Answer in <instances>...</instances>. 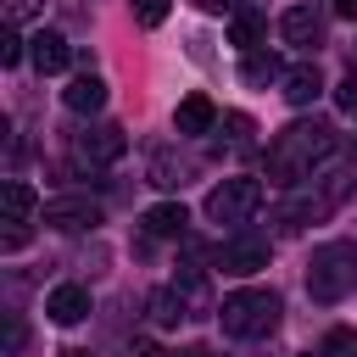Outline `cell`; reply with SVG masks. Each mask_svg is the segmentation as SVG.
<instances>
[{
	"mask_svg": "<svg viewBox=\"0 0 357 357\" xmlns=\"http://www.w3.org/2000/svg\"><path fill=\"white\" fill-rule=\"evenodd\" d=\"M279 33H284V45L312 50V45H324V17H318L312 6H290V11L279 17Z\"/></svg>",
	"mask_w": 357,
	"mask_h": 357,
	"instance_id": "obj_9",
	"label": "cell"
},
{
	"mask_svg": "<svg viewBox=\"0 0 357 357\" xmlns=\"http://www.w3.org/2000/svg\"><path fill=\"white\" fill-rule=\"evenodd\" d=\"M340 17H346V22H357V0H340Z\"/></svg>",
	"mask_w": 357,
	"mask_h": 357,
	"instance_id": "obj_30",
	"label": "cell"
},
{
	"mask_svg": "<svg viewBox=\"0 0 357 357\" xmlns=\"http://www.w3.org/2000/svg\"><path fill=\"white\" fill-rule=\"evenodd\" d=\"M184 223H190V212H184L178 201H162V206L145 212V234H156V240H178Z\"/></svg>",
	"mask_w": 357,
	"mask_h": 357,
	"instance_id": "obj_16",
	"label": "cell"
},
{
	"mask_svg": "<svg viewBox=\"0 0 357 357\" xmlns=\"http://www.w3.org/2000/svg\"><path fill=\"white\" fill-rule=\"evenodd\" d=\"M257 206H262V184L245 178V173L212 184V195H206V218H212V223H245Z\"/></svg>",
	"mask_w": 357,
	"mask_h": 357,
	"instance_id": "obj_4",
	"label": "cell"
},
{
	"mask_svg": "<svg viewBox=\"0 0 357 357\" xmlns=\"http://www.w3.org/2000/svg\"><path fill=\"white\" fill-rule=\"evenodd\" d=\"M145 307H151V324H156V329H173V324H184V318H190V307H184V296H178L173 284H167V290H151V301H145Z\"/></svg>",
	"mask_w": 357,
	"mask_h": 357,
	"instance_id": "obj_18",
	"label": "cell"
},
{
	"mask_svg": "<svg viewBox=\"0 0 357 357\" xmlns=\"http://www.w3.org/2000/svg\"><path fill=\"white\" fill-rule=\"evenodd\" d=\"M45 318L61 324V329L84 324V318H89V290H84V284H56V290L45 296Z\"/></svg>",
	"mask_w": 357,
	"mask_h": 357,
	"instance_id": "obj_8",
	"label": "cell"
},
{
	"mask_svg": "<svg viewBox=\"0 0 357 357\" xmlns=\"http://www.w3.org/2000/svg\"><path fill=\"white\" fill-rule=\"evenodd\" d=\"M262 39H268V22H262V11H240V17L229 22V45H234L240 56H251V50H268Z\"/></svg>",
	"mask_w": 357,
	"mask_h": 357,
	"instance_id": "obj_13",
	"label": "cell"
},
{
	"mask_svg": "<svg viewBox=\"0 0 357 357\" xmlns=\"http://www.w3.org/2000/svg\"><path fill=\"white\" fill-rule=\"evenodd\" d=\"M201 6H206V11H234V17H240V11H251L245 0H201Z\"/></svg>",
	"mask_w": 357,
	"mask_h": 357,
	"instance_id": "obj_28",
	"label": "cell"
},
{
	"mask_svg": "<svg viewBox=\"0 0 357 357\" xmlns=\"http://www.w3.org/2000/svg\"><path fill=\"white\" fill-rule=\"evenodd\" d=\"M178 357H212V351H206V346H190V351H178Z\"/></svg>",
	"mask_w": 357,
	"mask_h": 357,
	"instance_id": "obj_31",
	"label": "cell"
},
{
	"mask_svg": "<svg viewBox=\"0 0 357 357\" xmlns=\"http://www.w3.org/2000/svg\"><path fill=\"white\" fill-rule=\"evenodd\" d=\"M123 151H128V134L117 123H95L84 134H73V162L78 167H112Z\"/></svg>",
	"mask_w": 357,
	"mask_h": 357,
	"instance_id": "obj_5",
	"label": "cell"
},
{
	"mask_svg": "<svg viewBox=\"0 0 357 357\" xmlns=\"http://www.w3.org/2000/svg\"><path fill=\"white\" fill-rule=\"evenodd\" d=\"M329 156H335V128L318 123V117H296V123H284V128L273 134V145H268V184L290 190V184L312 178V167L329 162Z\"/></svg>",
	"mask_w": 357,
	"mask_h": 357,
	"instance_id": "obj_1",
	"label": "cell"
},
{
	"mask_svg": "<svg viewBox=\"0 0 357 357\" xmlns=\"http://www.w3.org/2000/svg\"><path fill=\"white\" fill-rule=\"evenodd\" d=\"M0 245H6V251H22V245H28V223H6Z\"/></svg>",
	"mask_w": 357,
	"mask_h": 357,
	"instance_id": "obj_26",
	"label": "cell"
},
{
	"mask_svg": "<svg viewBox=\"0 0 357 357\" xmlns=\"http://www.w3.org/2000/svg\"><path fill=\"white\" fill-rule=\"evenodd\" d=\"M173 128H178V134H212V128H218V106H212L206 95H184L178 112H173Z\"/></svg>",
	"mask_w": 357,
	"mask_h": 357,
	"instance_id": "obj_12",
	"label": "cell"
},
{
	"mask_svg": "<svg viewBox=\"0 0 357 357\" xmlns=\"http://www.w3.org/2000/svg\"><path fill=\"white\" fill-rule=\"evenodd\" d=\"M218 123H223V134H229V145H251V134H257V123H251L245 112H223Z\"/></svg>",
	"mask_w": 357,
	"mask_h": 357,
	"instance_id": "obj_20",
	"label": "cell"
},
{
	"mask_svg": "<svg viewBox=\"0 0 357 357\" xmlns=\"http://www.w3.org/2000/svg\"><path fill=\"white\" fill-rule=\"evenodd\" d=\"M218 268H223V273H234V279H245V273L268 268V240H262V234H229V240L218 245Z\"/></svg>",
	"mask_w": 357,
	"mask_h": 357,
	"instance_id": "obj_7",
	"label": "cell"
},
{
	"mask_svg": "<svg viewBox=\"0 0 357 357\" xmlns=\"http://www.w3.org/2000/svg\"><path fill=\"white\" fill-rule=\"evenodd\" d=\"M0 201H6V223H28V218L39 212V195H33V184H22V178H6Z\"/></svg>",
	"mask_w": 357,
	"mask_h": 357,
	"instance_id": "obj_17",
	"label": "cell"
},
{
	"mask_svg": "<svg viewBox=\"0 0 357 357\" xmlns=\"http://www.w3.org/2000/svg\"><path fill=\"white\" fill-rule=\"evenodd\" d=\"M61 100H67L73 112H100V106H106V84H100L95 73H78V78L61 89Z\"/></svg>",
	"mask_w": 357,
	"mask_h": 357,
	"instance_id": "obj_15",
	"label": "cell"
},
{
	"mask_svg": "<svg viewBox=\"0 0 357 357\" xmlns=\"http://www.w3.org/2000/svg\"><path fill=\"white\" fill-rule=\"evenodd\" d=\"M318 357H357V329H329Z\"/></svg>",
	"mask_w": 357,
	"mask_h": 357,
	"instance_id": "obj_21",
	"label": "cell"
},
{
	"mask_svg": "<svg viewBox=\"0 0 357 357\" xmlns=\"http://www.w3.org/2000/svg\"><path fill=\"white\" fill-rule=\"evenodd\" d=\"M0 11H6V28H17V22H33L45 11V0H0Z\"/></svg>",
	"mask_w": 357,
	"mask_h": 357,
	"instance_id": "obj_22",
	"label": "cell"
},
{
	"mask_svg": "<svg viewBox=\"0 0 357 357\" xmlns=\"http://www.w3.org/2000/svg\"><path fill=\"white\" fill-rule=\"evenodd\" d=\"M28 340V329H22V318H6V351H17Z\"/></svg>",
	"mask_w": 357,
	"mask_h": 357,
	"instance_id": "obj_27",
	"label": "cell"
},
{
	"mask_svg": "<svg viewBox=\"0 0 357 357\" xmlns=\"http://www.w3.org/2000/svg\"><path fill=\"white\" fill-rule=\"evenodd\" d=\"M134 357H167V351H162L156 340H134Z\"/></svg>",
	"mask_w": 357,
	"mask_h": 357,
	"instance_id": "obj_29",
	"label": "cell"
},
{
	"mask_svg": "<svg viewBox=\"0 0 357 357\" xmlns=\"http://www.w3.org/2000/svg\"><path fill=\"white\" fill-rule=\"evenodd\" d=\"M22 56H28V39H17V28H6V33H0V61L17 67Z\"/></svg>",
	"mask_w": 357,
	"mask_h": 357,
	"instance_id": "obj_23",
	"label": "cell"
},
{
	"mask_svg": "<svg viewBox=\"0 0 357 357\" xmlns=\"http://www.w3.org/2000/svg\"><path fill=\"white\" fill-rule=\"evenodd\" d=\"M279 296L273 290H234V296H223V307H218V324H223V335H234V340H262V335H273L279 329Z\"/></svg>",
	"mask_w": 357,
	"mask_h": 357,
	"instance_id": "obj_3",
	"label": "cell"
},
{
	"mask_svg": "<svg viewBox=\"0 0 357 357\" xmlns=\"http://www.w3.org/2000/svg\"><path fill=\"white\" fill-rule=\"evenodd\" d=\"M28 61H33V73H61V67L73 61V45H67L56 28H45V33L28 39Z\"/></svg>",
	"mask_w": 357,
	"mask_h": 357,
	"instance_id": "obj_10",
	"label": "cell"
},
{
	"mask_svg": "<svg viewBox=\"0 0 357 357\" xmlns=\"http://www.w3.org/2000/svg\"><path fill=\"white\" fill-rule=\"evenodd\" d=\"M39 218L56 234H78V229H95L100 223V201H89V195H56V201L39 206Z\"/></svg>",
	"mask_w": 357,
	"mask_h": 357,
	"instance_id": "obj_6",
	"label": "cell"
},
{
	"mask_svg": "<svg viewBox=\"0 0 357 357\" xmlns=\"http://www.w3.org/2000/svg\"><path fill=\"white\" fill-rule=\"evenodd\" d=\"M173 290L184 296V307H190V312H206V279H201V268H178Z\"/></svg>",
	"mask_w": 357,
	"mask_h": 357,
	"instance_id": "obj_19",
	"label": "cell"
},
{
	"mask_svg": "<svg viewBox=\"0 0 357 357\" xmlns=\"http://www.w3.org/2000/svg\"><path fill=\"white\" fill-rule=\"evenodd\" d=\"M162 17H167V0H134V22L139 28H156Z\"/></svg>",
	"mask_w": 357,
	"mask_h": 357,
	"instance_id": "obj_24",
	"label": "cell"
},
{
	"mask_svg": "<svg viewBox=\"0 0 357 357\" xmlns=\"http://www.w3.org/2000/svg\"><path fill=\"white\" fill-rule=\"evenodd\" d=\"M335 106H340V112H357V73H351V78H340V89H335Z\"/></svg>",
	"mask_w": 357,
	"mask_h": 357,
	"instance_id": "obj_25",
	"label": "cell"
},
{
	"mask_svg": "<svg viewBox=\"0 0 357 357\" xmlns=\"http://www.w3.org/2000/svg\"><path fill=\"white\" fill-rule=\"evenodd\" d=\"M240 78L251 89H262V84H284V67H279L273 50H251V56H240Z\"/></svg>",
	"mask_w": 357,
	"mask_h": 357,
	"instance_id": "obj_14",
	"label": "cell"
},
{
	"mask_svg": "<svg viewBox=\"0 0 357 357\" xmlns=\"http://www.w3.org/2000/svg\"><path fill=\"white\" fill-rule=\"evenodd\" d=\"M357 290V240H324L307 262V296L312 301H346Z\"/></svg>",
	"mask_w": 357,
	"mask_h": 357,
	"instance_id": "obj_2",
	"label": "cell"
},
{
	"mask_svg": "<svg viewBox=\"0 0 357 357\" xmlns=\"http://www.w3.org/2000/svg\"><path fill=\"white\" fill-rule=\"evenodd\" d=\"M284 100L290 106H312L318 95H324V73H318V61H296V67H284Z\"/></svg>",
	"mask_w": 357,
	"mask_h": 357,
	"instance_id": "obj_11",
	"label": "cell"
}]
</instances>
